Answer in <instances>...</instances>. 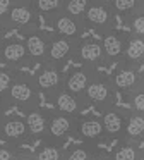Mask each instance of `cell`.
<instances>
[{
    "label": "cell",
    "instance_id": "26",
    "mask_svg": "<svg viewBox=\"0 0 144 160\" xmlns=\"http://www.w3.org/2000/svg\"><path fill=\"white\" fill-rule=\"evenodd\" d=\"M125 98L134 112L144 114V88L142 86H136L129 93H125Z\"/></svg>",
    "mask_w": 144,
    "mask_h": 160
},
{
    "label": "cell",
    "instance_id": "6",
    "mask_svg": "<svg viewBox=\"0 0 144 160\" xmlns=\"http://www.w3.org/2000/svg\"><path fill=\"white\" fill-rule=\"evenodd\" d=\"M79 42L81 38H70V36H62L53 33V36L50 38V45H48L46 59L43 64H55L58 67H64L67 60H72Z\"/></svg>",
    "mask_w": 144,
    "mask_h": 160
},
{
    "label": "cell",
    "instance_id": "29",
    "mask_svg": "<svg viewBox=\"0 0 144 160\" xmlns=\"http://www.w3.org/2000/svg\"><path fill=\"white\" fill-rule=\"evenodd\" d=\"M112 5H113V11H115L117 14L127 18V16L134 14V12L137 11L139 0H113Z\"/></svg>",
    "mask_w": 144,
    "mask_h": 160
},
{
    "label": "cell",
    "instance_id": "37",
    "mask_svg": "<svg viewBox=\"0 0 144 160\" xmlns=\"http://www.w3.org/2000/svg\"><path fill=\"white\" fill-rule=\"evenodd\" d=\"M139 160H144V150H141V158Z\"/></svg>",
    "mask_w": 144,
    "mask_h": 160
},
{
    "label": "cell",
    "instance_id": "9",
    "mask_svg": "<svg viewBox=\"0 0 144 160\" xmlns=\"http://www.w3.org/2000/svg\"><path fill=\"white\" fill-rule=\"evenodd\" d=\"M0 62H2L3 66L16 67V69L33 64L29 53H27L26 43L7 42V40H2V42H0Z\"/></svg>",
    "mask_w": 144,
    "mask_h": 160
},
{
    "label": "cell",
    "instance_id": "19",
    "mask_svg": "<svg viewBox=\"0 0 144 160\" xmlns=\"http://www.w3.org/2000/svg\"><path fill=\"white\" fill-rule=\"evenodd\" d=\"M75 134L81 138V141H98L105 136V128H103L101 119L96 117H88V119H79L75 122Z\"/></svg>",
    "mask_w": 144,
    "mask_h": 160
},
{
    "label": "cell",
    "instance_id": "34",
    "mask_svg": "<svg viewBox=\"0 0 144 160\" xmlns=\"http://www.w3.org/2000/svg\"><path fill=\"white\" fill-rule=\"evenodd\" d=\"M7 31H9L7 24L2 21V19H0V42H2V40H5V33H7Z\"/></svg>",
    "mask_w": 144,
    "mask_h": 160
},
{
    "label": "cell",
    "instance_id": "12",
    "mask_svg": "<svg viewBox=\"0 0 144 160\" xmlns=\"http://www.w3.org/2000/svg\"><path fill=\"white\" fill-rule=\"evenodd\" d=\"M72 59L81 62V66H91V67H98V66L106 62L105 52H103V45L98 42H93V40L79 42Z\"/></svg>",
    "mask_w": 144,
    "mask_h": 160
},
{
    "label": "cell",
    "instance_id": "5",
    "mask_svg": "<svg viewBox=\"0 0 144 160\" xmlns=\"http://www.w3.org/2000/svg\"><path fill=\"white\" fill-rule=\"evenodd\" d=\"M33 79L36 83L40 93H43L48 100H51L58 90L64 88V79L65 74L62 72V67L55 66V64H41L36 74H33Z\"/></svg>",
    "mask_w": 144,
    "mask_h": 160
},
{
    "label": "cell",
    "instance_id": "25",
    "mask_svg": "<svg viewBox=\"0 0 144 160\" xmlns=\"http://www.w3.org/2000/svg\"><path fill=\"white\" fill-rule=\"evenodd\" d=\"M36 160H60L64 158V152L57 143H48L45 141V145H41L34 153Z\"/></svg>",
    "mask_w": 144,
    "mask_h": 160
},
{
    "label": "cell",
    "instance_id": "36",
    "mask_svg": "<svg viewBox=\"0 0 144 160\" xmlns=\"http://www.w3.org/2000/svg\"><path fill=\"white\" fill-rule=\"evenodd\" d=\"M139 86L144 88V74H141V81H139Z\"/></svg>",
    "mask_w": 144,
    "mask_h": 160
},
{
    "label": "cell",
    "instance_id": "18",
    "mask_svg": "<svg viewBox=\"0 0 144 160\" xmlns=\"http://www.w3.org/2000/svg\"><path fill=\"white\" fill-rule=\"evenodd\" d=\"M51 102L55 103V108H57L58 112L74 115V117H79L82 107H84V100H82L81 97H77V95L67 91L65 88L58 90L57 93L51 97Z\"/></svg>",
    "mask_w": 144,
    "mask_h": 160
},
{
    "label": "cell",
    "instance_id": "38",
    "mask_svg": "<svg viewBox=\"0 0 144 160\" xmlns=\"http://www.w3.org/2000/svg\"><path fill=\"white\" fill-rule=\"evenodd\" d=\"M0 117H2V115H0Z\"/></svg>",
    "mask_w": 144,
    "mask_h": 160
},
{
    "label": "cell",
    "instance_id": "35",
    "mask_svg": "<svg viewBox=\"0 0 144 160\" xmlns=\"http://www.w3.org/2000/svg\"><path fill=\"white\" fill-rule=\"evenodd\" d=\"M136 12L144 14V0H139V5H137V11H136Z\"/></svg>",
    "mask_w": 144,
    "mask_h": 160
},
{
    "label": "cell",
    "instance_id": "21",
    "mask_svg": "<svg viewBox=\"0 0 144 160\" xmlns=\"http://www.w3.org/2000/svg\"><path fill=\"white\" fill-rule=\"evenodd\" d=\"M144 138V114L139 112H130L127 114V122H125V132L122 139L139 143Z\"/></svg>",
    "mask_w": 144,
    "mask_h": 160
},
{
    "label": "cell",
    "instance_id": "2",
    "mask_svg": "<svg viewBox=\"0 0 144 160\" xmlns=\"http://www.w3.org/2000/svg\"><path fill=\"white\" fill-rule=\"evenodd\" d=\"M115 86L112 83V78L110 76H103V74H96L91 79V83L88 84L84 95H82V100L84 103L94 105L99 110H105L108 107L115 105Z\"/></svg>",
    "mask_w": 144,
    "mask_h": 160
},
{
    "label": "cell",
    "instance_id": "16",
    "mask_svg": "<svg viewBox=\"0 0 144 160\" xmlns=\"http://www.w3.org/2000/svg\"><path fill=\"white\" fill-rule=\"evenodd\" d=\"M127 36L129 35H122V33L115 31V29H110V31L103 33L101 45H103L106 62L122 59L123 52H125V45H127Z\"/></svg>",
    "mask_w": 144,
    "mask_h": 160
},
{
    "label": "cell",
    "instance_id": "24",
    "mask_svg": "<svg viewBox=\"0 0 144 160\" xmlns=\"http://www.w3.org/2000/svg\"><path fill=\"white\" fill-rule=\"evenodd\" d=\"M64 2L65 0H33L38 14L46 18V19L55 16L57 12L64 11Z\"/></svg>",
    "mask_w": 144,
    "mask_h": 160
},
{
    "label": "cell",
    "instance_id": "3",
    "mask_svg": "<svg viewBox=\"0 0 144 160\" xmlns=\"http://www.w3.org/2000/svg\"><path fill=\"white\" fill-rule=\"evenodd\" d=\"M84 21L86 28H91L98 33H106L113 29L115 26V11L113 5L106 0H91L84 12Z\"/></svg>",
    "mask_w": 144,
    "mask_h": 160
},
{
    "label": "cell",
    "instance_id": "31",
    "mask_svg": "<svg viewBox=\"0 0 144 160\" xmlns=\"http://www.w3.org/2000/svg\"><path fill=\"white\" fill-rule=\"evenodd\" d=\"M19 158V150H17V145H12V143H3L0 145V160H16Z\"/></svg>",
    "mask_w": 144,
    "mask_h": 160
},
{
    "label": "cell",
    "instance_id": "8",
    "mask_svg": "<svg viewBox=\"0 0 144 160\" xmlns=\"http://www.w3.org/2000/svg\"><path fill=\"white\" fill-rule=\"evenodd\" d=\"M0 139L12 145H21L31 139L26 119L19 115H2L0 117Z\"/></svg>",
    "mask_w": 144,
    "mask_h": 160
},
{
    "label": "cell",
    "instance_id": "23",
    "mask_svg": "<svg viewBox=\"0 0 144 160\" xmlns=\"http://www.w3.org/2000/svg\"><path fill=\"white\" fill-rule=\"evenodd\" d=\"M115 160H139L141 158V148L137 146L136 141H129V139H122V145L117 148Z\"/></svg>",
    "mask_w": 144,
    "mask_h": 160
},
{
    "label": "cell",
    "instance_id": "10",
    "mask_svg": "<svg viewBox=\"0 0 144 160\" xmlns=\"http://www.w3.org/2000/svg\"><path fill=\"white\" fill-rule=\"evenodd\" d=\"M48 22H50V26L53 28L55 35L70 36V38H81L82 31L86 29V24L81 18L70 16L65 11H60L55 16L48 18Z\"/></svg>",
    "mask_w": 144,
    "mask_h": 160
},
{
    "label": "cell",
    "instance_id": "11",
    "mask_svg": "<svg viewBox=\"0 0 144 160\" xmlns=\"http://www.w3.org/2000/svg\"><path fill=\"white\" fill-rule=\"evenodd\" d=\"M96 67L91 66H81L77 69H72L69 74H65V79H64V88L70 93L77 95V97L82 98L88 84L91 83V79L96 76Z\"/></svg>",
    "mask_w": 144,
    "mask_h": 160
},
{
    "label": "cell",
    "instance_id": "27",
    "mask_svg": "<svg viewBox=\"0 0 144 160\" xmlns=\"http://www.w3.org/2000/svg\"><path fill=\"white\" fill-rule=\"evenodd\" d=\"M89 2L91 0H65L64 2V11L70 16H75V18H84V12L88 9Z\"/></svg>",
    "mask_w": 144,
    "mask_h": 160
},
{
    "label": "cell",
    "instance_id": "4",
    "mask_svg": "<svg viewBox=\"0 0 144 160\" xmlns=\"http://www.w3.org/2000/svg\"><path fill=\"white\" fill-rule=\"evenodd\" d=\"M38 11L34 7L33 0H17L12 5L5 18V24L9 29H22L29 31L33 28H38Z\"/></svg>",
    "mask_w": 144,
    "mask_h": 160
},
{
    "label": "cell",
    "instance_id": "1",
    "mask_svg": "<svg viewBox=\"0 0 144 160\" xmlns=\"http://www.w3.org/2000/svg\"><path fill=\"white\" fill-rule=\"evenodd\" d=\"M5 98L9 102V105H17L22 112L40 107V90H38L31 74L17 72Z\"/></svg>",
    "mask_w": 144,
    "mask_h": 160
},
{
    "label": "cell",
    "instance_id": "7",
    "mask_svg": "<svg viewBox=\"0 0 144 160\" xmlns=\"http://www.w3.org/2000/svg\"><path fill=\"white\" fill-rule=\"evenodd\" d=\"M75 122H77V117L55 110L53 114H50L46 136H45L43 141L60 143L62 139H65L69 134H72L75 131Z\"/></svg>",
    "mask_w": 144,
    "mask_h": 160
},
{
    "label": "cell",
    "instance_id": "28",
    "mask_svg": "<svg viewBox=\"0 0 144 160\" xmlns=\"http://www.w3.org/2000/svg\"><path fill=\"white\" fill-rule=\"evenodd\" d=\"M17 72L19 71L16 69V67H3V69H0V95H3L5 97L7 91H9L10 84L14 83V79H16Z\"/></svg>",
    "mask_w": 144,
    "mask_h": 160
},
{
    "label": "cell",
    "instance_id": "32",
    "mask_svg": "<svg viewBox=\"0 0 144 160\" xmlns=\"http://www.w3.org/2000/svg\"><path fill=\"white\" fill-rule=\"evenodd\" d=\"M17 0H0V19L5 22V18L9 14V11L12 9V5L16 4Z\"/></svg>",
    "mask_w": 144,
    "mask_h": 160
},
{
    "label": "cell",
    "instance_id": "14",
    "mask_svg": "<svg viewBox=\"0 0 144 160\" xmlns=\"http://www.w3.org/2000/svg\"><path fill=\"white\" fill-rule=\"evenodd\" d=\"M110 78H112V83L115 86V90L122 91L125 95L130 90H134L136 86H139V81H141L139 66H130V64L120 62V67Z\"/></svg>",
    "mask_w": 144,
    "mask_h": 160
},
{
    "label": "cell",
    "instance_id": "17",
    "mask_svg": "<svg viewBox=\"0 0 144 160\" xmlns=\"http://www.w3.org/2000/svg\"><path fill=\"white\" fill-rule=\"evenodd\" d=\"M24 114H26L24 119H26L31 139H45L46 129H48L50 112H46L41 107H34V108H31V110H26Z\"/></svg>",
    "mask_w": 144,
    "mask_h": 160
},
{
    "label": "cell",
    "instance_id": "22",
    "mask_svg": "<svg viewBox=\"0 0 144 160\" xmlns=\"http://www.w3.org/2000/svg\"><path fill=\"white\" fill-rule=\"evenodd\" d=\"M96 155H98V152H96V148L91 146V143L82 141L81 145L69 150L64 155V158H67V160H89V158H96Z\"/></svg>",
    "mask_w": 144,
    "mask_h": 160
},
{
    "label": "cell",
    "instance_id": "15",
    "mask_svg": "<svg viewBox=\"0 0 144 160\" xmlns=\"http://www.w3.org/2000/svg\"><path fill=\"white\" fill-rule=\"evenodd\" d=\"M101 122L105 128V136L108 138H123L125 132V122H127V112L113 107H108L101 110Z\"/></svg>",
    "mask_w": 144,
    "mask_h": 160
},
{
    "label": "cell",
    "instance_id": "13",
    "mask_svg": "<svg viewBox=\"0 0 144 160\" xmlns=\"http://www.w3.org/2000/svg\"><path fill=\"white\" fill-rule=\"evenodd\" d=\"M50 35L40 31L38 28H33L29 31H26V48L27 53L31 57V62H40L43 64L45 59H46L48 53V45H50Z\"/></svg>",
    "mask_w": 144,
    "mask_h": 160
},
{
    "label": "cell",
    "instance_id": "30",
    "mask_svg": "<svg viewBox=\"0 0 144 160\" xmlns=\"http://www.w3.org/2000/svg\"><path fill=\"white\" fill-rule=\"evenodd\" d=\"M125 19H127V24H129L130 33L139 35V36H144V14H141V12H134V14L127 16Z\"/></svg>",
    "mask_w": 144,
    "mask_h": 160
},
{
    "label": "cell",
    "instance_id": "33",
    "mask_svg": "<svg viewBox=\"0 0 144 160\" xmlns=\"http://www.w3.org/2000/svg\"><path fill=\"white\" fill-rule=\"evenodd\" d=\"M7 108H9V102L3 95H0V115H5Z\"/></svg>",
    "mask_w": 144,
    "mask_h": 160
},
{
    "label": "cell",
    "instance_id": "20",
    "mask_svg": "<svg viewBox=\"0 0 144 160\" xmlns=\"http://www.w3.org/2000/svg\"><path fill=\"white\" fill-rule=\"evenodd\" d=\"M122 62L130 64V66H141L144 62V36L134 35V33L127 36V45L122 55Z\"/></svg>",
    "mask_w": 144,
    "mask_h": 160
}]
</instances>
